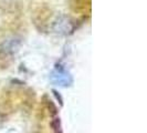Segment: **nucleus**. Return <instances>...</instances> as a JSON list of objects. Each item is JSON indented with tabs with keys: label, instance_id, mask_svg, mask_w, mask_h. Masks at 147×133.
Listing matches in <instances>:
<instances>
[{
	"label": "nucleus",
	"instance_id": "nucleus-1",
	"mask_svg": "<svg viewBox=\"0 0 147 133\" xmlns=\"http://www.w3.org/2000/svg\"><path fill=\"white\" fill-rule=\"evenodd\" d=\"M51 79L58 86H67L71 82V75L63 68L57 66L51 73Z\"/></svg>",
	"mask_w": 147,
	"mask_h": 133
},
{
	"label": "nucleus",
	"instance_id": "nucleus-2",
	"mask_svg": "<svg viewBox=\"0 0 147 133\" xmlns=\"http://www.w3.org/2000/svg\"><path fill=\"white\" fill-rule=\"evenodd\" d=\"M19 45H20V40H18V39H16V38H11V39H7L2 45H1V50L5 52H7V53H13L18 50V48H19Z\"/></svg>",
	"mask_w": 147,
	"mask_h": 133
}]
</instances>
